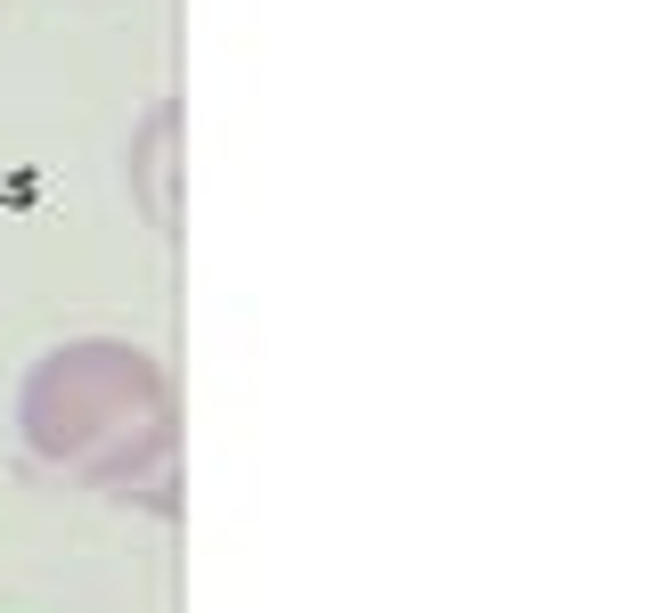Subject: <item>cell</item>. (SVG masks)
<instances>
[{
    "mask_svg": "<svg viewBox=\"0 0 654 613\" xmlns=\"http://www.w3.org/2000/svg\"><path fill=\"white\" fill-rule=\"evenodd\" d=\"M132 188H139V205H147V221L173 229V188H180V115L173 107L147 115V132L132 147Z\"/></svg>",
    "mask_w": 654,
    "mask_h": 613,
    "instance_id": "cell-1",
    "label": "cell"
}]
</instances>
